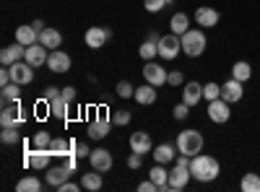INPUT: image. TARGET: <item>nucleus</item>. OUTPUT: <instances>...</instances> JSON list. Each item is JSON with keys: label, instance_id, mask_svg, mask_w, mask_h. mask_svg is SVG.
<instances>
[{"label": "nucleus", "instance_id": "obj_1", "mask_svg": "<svg viewBox=\"0 0 260 192\" xmlns=\"http://www.w3.org/2000/svg\"><path fill=\"white\" fill-rule=\"evenodd\" d=\"M190 174H192V179H198V182H213L216 177L221 174V166H219V161H216L213 156L198 153V156L190 159Z\"/></svg>", "mask_w": 260, "mask_h": 192}, {"label": "nucleus", "instance_id": "obj_2", "mask_svg": "<svg viewBox=\"0 0 260 192\" xmlns=\"http://www.w3.org/2000/svg\"><path fill=\"white\" fill-rule=\"evenodd\" d=\"M203 133H198V130H182L180 135H177V151L180 153H185V156H198V153H203Z\"/></svg>", "mask_w": 260, "mask_h": 192}, {"label": "nucleus", "instance_id": "obj_3", "mask_svg": "<svg viewBox=\"0 0 260 192\" xmlns=\"http://www.w3.org/2000/svg\"><path fill=\"white\" fill-rule=\"evenodd\" d=\"M180 39H182V52L187 57H201L206 52V47H208V39H206V34L201 29H187Z\"/></svg>", "mask_w": 260, "mask_h": 192}, {"label": "nucleus", "instance_id": "obj_4", "mask_svg": "<svg viewBox=\"0 0 260 192\" xmlns=\"http://www.w3.org/2000/svg\"><path fill=\"white\" fill-rule=\"evenodd\" d=\"M24 166L37 169V172H47L52 166V151L50 148H29V151H24Z\"/></svg>", "mask_w": 260, "mask_h": 192}, {"label": "nucleus", "instance_id": "obj_5", "mask_svg": "<svg viewBox=\"0 0 260 192\" xmlns=\"http://www.w3.org/2000/svg\"><path fill=\"white\" fill-rule=\"evenodd\" d=\"M180 52H182V39L177 34L169 31V34H164L159 39V57L161 60H175Z\"/></svg>", "mask_w": 260, "mask_h": 192}, {"label": "nucleus", "instance_id": "obj_6", "mask_svg": "<svg viewBox=\"0 0 260 192\" xmlns=\"http://www.w3.org/2000/svg\"><path fill=\"white\" fill-rule=\"evenodd\" d=\"M8 68H11V81L13 83L29 86V83L34 81V65H29L26 60H18V62H13V65H8Z\"/></svg>", "mask_w": 260, "mask_h": 192}, {"label": "nucleus", "instance_id": "obj_7", "mask_svg": "<svg viewBox=\"0 0 260 192\" xmlns=\"http://www.w3.org/2000/svg\"><path fill=\"white\" fill-rule=\"evenodd\" d=\"M110 36H112V31L107 26H91V29H86L83 42H86V47H89V50H102Z\"/></svg>", "mask_w": 260, "mask_h": 192}, {"label": "nucleus", "instance_id": "obj_8", "mask_svg": "<svg viewBox=\"0 0 260 192\" xmlns=\"http://www.w3.org/2000/svg\"><path fill=\"white\" fill-rule=\"evenodd\" d=\"M208 117H211V122H216V125H224V122H229V117H232V109H229V101L226 99H213V101H208Z\"/></svg>", "mask_w": 260, "mask_h": 192}, {"label": "nucleus", "instance_id": "obj_9", "mask_svg": "<svg viewBox=\"0 0 260 192\" xmlns=\"http://www.w3.org/2000/svg\"><path fill=\"white\" fill-rule=\"evenodd\" d=\"M190 179H192V174H190V166L175 164V169L169 172V189L180 192V189H185V187L190 184Z\"/></svg>", "mask_w": 260, "mask_h": 192}, {"label": "nucleus", "instance_id": "obj_10", "mask_svg": "<svg viewBox=\"0 0 260 192\" xmlns=\"http://www.w3.org/2000/svg\"><path fill=\"white\" fill-rule=\"evenodd\" d=\"M47 68H50V73H57V75L68 73L71 70V55L62 50H52L47 57Z\"/></svg>", "mask_w": 260, "mask_h": 192}, {"label": "nucleus", "instance_id": "obj_11", "mask_svg": "<svg viewBox=\"0 0 260 192\" xmlns=\"http://www.w3.org/2000/svg\"><path fill=\"white\" fill-rule=\"evenodd\" d=\"M167 70L159 65V62H154V60H148L146 62V68H143V78H146V83H151V86H164V83H167Z\"/></svg>", "mask_w": 260, "mask_h": 192}, {"label": "nucleus", "instance_id": "obj_12", "mask_svg": "<svg viewBox=\"0 0 260 192\" xmlns=\"http://www.w3.org/2000/svg\"><path fill=\"white\" fill-rule=\"evenodd\" d=\"M47 57H50V50L42 45V42H34V45H29L26 47V62L29 65H34V68H42V65H47Z\"/></svg>", "mask_w": 260, "mask_h": 192}, {"label": "nucleus", "instance_id": "obj_13", "mask_svg": "<svg viewBox=\"0 0 260 192\" xmlns=\"http://www.w3.org/2000/svg\"><path fill=\"white\" fill-rule=\"evenodd\" d=\"M24 120H26V117L21 114L18 101L3 106V112H0V125H3V127H21V125H24Z\"/></svg>", "mask_w": 260, "mask_h": 192}, {"label": "nucleus", "instance_id": "obj_14", "mask_svg": "<svg viewBox=\"0 0 260 192\" xmlns=\"http://www.w3.org/2000/svg\"><path fill=\"white\" fill-rule=\"evenodd\" d=\"M245 96V83L242 81H237V78H229L224 86H221V99H226L229 104H237V101H242Z\"/></svg>", "mask_w": 260, "mask_h": 192}, {"label": "nucleus", "instance_id": "obj_15", "mask_svg": "<svg viewBox=\"0 0 260 192\" xmlns=\"http://www.w3.org/2000/svg\"><path fill=\"white\" fill-rule=\"evenodd\" d=\"M89 164H91V169H96V172H110L112 169V153L107 151V148H94L91 151V156H89Z\"/></svg>", "mask_w": 260, "mask_h": 192}, {"label": "nucleus", "instance_id": "obj_16", "mask_svg": "<svg viewBox=\"0 0 260 192\" xmlns=\"http://www.w3.org/2000/svg\"><path fill=\"white\" fill-rule=\"evenodd\" d=\"M195 24H198L201 29H211L219 24V11L211 8V6H201L198 11H195Z\"/></svg>", "mask_w": 260, "mask_h": 192}, {"label": "nucleus", "instance_id": "obj_17", "mask_svg": "<svg viewBox=\"0 0 260 192\" xmlns=\"http://www.w3.org/2000/svg\"><path fill=\"white\" fill-rule=\"evenodd\" d=\"M24 57H26V47L21 45V42H16V45H8V47L0 50V62H3V65H13V62L24 60Z\"/></svg>", "mask_w": 260, "mask_h": 192}, {"label": "nucleus", "instance_id": "obj_18", "mask_svg": "<svg viewBox=\"0 0 260 192\" xmlns=\"http://www.w3.org/2000/svg\"><path fill=\"white\" fill-rule=\"evenodd\" d=\"M130 151H136V153H151L154 151V143H151V135L148 133H143V130H138V133H133L130 135Z\"/></svg>", "mask_w": 260, "mask_h": 192}, {"label": "nucleus", "instance_id": "obj_19", "mask_svg": "<svg viewBox=\"0 0 260 192\" xmlns=\"http://www.w3.org/2000/svg\"><path fill=\"white\" fill-rule=\"evenodd\" d=\"M182 101L195 106V104H201L203 101V86L198 81H187L185 86H182Z\"/></svg>", "mask_w": 260, "mask_h": 192}, {"label": "nucleus", "instance_id": "obj_20", "mask_svg": "<svg viewBox=\"0 0 260 192\" xmlns=\"http://www.w3.org/2000/svg\"><path fill=\"white\" fill-rule=\"evenodd\" d=\"M110 127H112V120H104V117H94L89 122V138L91 140H104L110 135Z\"/></svg>", "mask_w": 260, "mask_h": 192}, {"label": "nucleus", "instance_id": "obj_21", "mask_svg": "<svg viewBox=\"0 0 260 192\" xmlns=\"http://www.w3.org/2000/svg\"><path fill=\"white\" fill-rule=\"evenodd\" d=\"M177 153H180L177 145H172V143H159V145L154 148V161L167 166V164H172V161L177 159Z\"/></svg>", "mask_w": 260, "mask_h": 192}, {"label": "nucleus", "instance_id": "obj_22", "mask_svg": "<svg viewBox=\"0 0 260 192\" xmlns=\"http://www.w3.org/2000/svg\"><path fill=\"white\" fill-rule=\"evenodd\" d=\"M71 174H73V172H68V169H65L62 164H57V166H50V169H47L45 182H47L50 187H55V189H57L62 182H68V177H71Z\"/></svg>", "mask_w": 260, "mask_h": 192}, {"label": "nucleus", "instance_id": "obj_23", "mask_svg": "<svg viewBox=\"0 0 260 192\" xmlns=\"http://www.w3.org/2000/svg\"><path fill=\"white\" fill-rule=\"evenodd\" d=\"M50 151H52V156L65 159L68 153H76V140H68V138H52Z\"/></svg>", "mask_w": 260, "mask_h": 192}, {"label": "nucleus", "instance_id": "obj_24", "mask_svg": "<svg viewBox=\"0 0 260 192\" xmlns=\"http://www.w3.org/2000/svg\"><path fill=\"white\" fill-rule=\"evenodd\" d=\"M16 42L29 47V45H34V42H39V31L31 24H21V26H16Z\"/></svg>", "mask_w": 260, "mask_h": 192}, {"label": "nucleus", "instance_id": "obj_25", "mask_svg": "<svg viewBox=\"0 0 260 192\" xmlns=\"http://www.w3.org/2000/svg\"><path fill=\"white\" fill-rule=\"evenodd\" d=\"M68 109H71V101L65 99L62 94L55 96V99H50V114L55 120H68Z\"/></svg>", "mask_w": 260, "mask_h": 192}, {"label": "nucleus", "instance_id": "obj_26", "mask_svg": "<svg viewBox=\"0 0 260 192\" xmlns=\"http://www.w3.org/2000/svg\"><path fill=\"white\" fill-rule=\"evenodd\" d=\"M39 42L52 52V50H60V45H62V34H60L57 29H45V31H39Z\"/></svg>", "mask_w": 260, "mask_h": 192}, {"label": "nucleus", "instance_id": "obj_27", "mask_svg": "<svg viewBox=\"0 0 260 192\" xmlns=\"http://www.w3.org/2000/svg\"><path fill=\"white\" fill-rule=\"evenodd\" d=\"M102 184H104V179H102V172H96V169H91V172H86L81 177V187L89 189V192H99Z\"/></svg>", "mask_w": 260, "mask_h": 192}, {"label": "nucleus", "instance_id": "obj_28", "mask_svg": "<svg viewBox=\"0 0 260 192\" xmlns=\"http://www.w3.org/2000/svg\"><path fill=\"white\" fill-rule=\"evenodd\" d=\"M148 179L154 182L159 189H169V172L164 169V164H156L154 169L148 172Z\"/></svg>", "mask_w": 260, "mask_h": 192}, {"label": "nucleus", "instance_id": "obj_29", "mask_svg": "<svg viewBox=\"0 0 260 192\" xmlns=\"http://www.w3.org/2000/svg\"><path fill=\"white\" fill-rule=\"evenodd\" d=\"M169 29H172V34H177V36H182L187 29H190V16L187 13H175V16H172L169 18Z\"/></svg>", "mask_w": 260, "mask_h": 192}, {"label": "nucleus", "instance_id": "obj_30", "mask_svg": "<svg viewBox=\"0 0 260 192\" xmlns=\"http://www.w3.org/2000/svg\"><path fill=\"white\" fill-rule=\"evenodd\" d=\"M138 104L148 106V104H154L156 101V86H151V83H143V86L136 89V96H133Z\"/></svg>", "mask_w": 260, "mask_h": 192}, {"label": "nucleus", "instance_id": "obj_31", "mask_svg": "<svg viewBox=\"0 0 260 192\" xmlns=\"http://www.w3.org/2000/svg\"><path fill=\"white\" fill-rule=\"evenodd\" d=\"M0 99H3V106H8V104H16L18 99H21V83H8V86H3L0 89Z\"/></svg>", "mask_w": 260, "mask_h": 192}, {"label": "nucleus", "instance_id": "obj_32", "mask_svg": "<svg viewBox=\"0 0 260 192\" xmlns=\"http://www.w3.org/2000/svg\"><path fill=\"white\" fill-rule=\"evenodd\" d=\"M232 78L247 83L252 78V65H250V62H245V60H237L234 65H232Z\"/></svg>", "mask_w": 260, "mask_h": 192}, {"label": "nucleus", "instance_id": "obj_33", "mask_svg": "<svg viewBox=\"0 0 260 192\" xmlns=\"http://www.w3.org/2000/svg\"><path fill=\"white\" fill-rule=\"evenodd\" d=\"M138 55L148 62V60H154V57H159V42H154V39H146V42H141V50H138Z\"/></svg>", "mask_w": 260, "mask_h": 192}, {"label": "nucleus", "instance_id": "obj_34", "mask_svg": "<svg viewBox=\"0 0 260 192\" xmlns=\"http://www.w3.org/2000/svg\"><path fill=\"white\" fill-rule=\"evenodd\" d=\"M240 187H242V192H260V174H255V172H247V174L242 177Z\"/></svg>", "mask_w": 260, "mask_h": 192}, {"label": "nucleus", "instance_id": "obj_35", "mask_svg": "<svg viewBox=\"0 0 260 192\" xmlns=\"http://www.w3.org/2000/svg\"><path fill=\"white\" fill-rule=\"evenodd\" d=\"M16 189L18 192H39L42 189V182L37 177H24V179L16 182Z\"/></svg>", "mask_w": 260, "mask_h": 192}, {"label": "nucleus", "instance_id": "obj_36", "mask_svg": "<svg viewBox=\"0 0 260 192\" xmlns=\"http://www.w3.org/2000/svg\"><path fill=\"white\" fill-rule=\"evenodd\" d=\"M221 96V86L216 81H208L206 86H203V99L206 101H213V99H219Z\"/></svg>", "mask_w": 260, "mask_h": 192}, {"label": "nucleus", "instance_id": "obj_37", "mask_svg": "<svg viewBox=\"0 0 260 192\" xmlns=\"http://www.w3.org/2000/svg\"><path fill=\"white\" fill-rule=\"evenodd\" d=\"M115 91H117L120 99H133V96H136V86H133L130 81H120Z\"/></svg>", "mask_w": 260, "mask_h": 192}, {"label": "nucleus", "instance_id": "obj_38", "mask_svg": "<svg viewBox=\"0 0 260 192\" xmlns=\"http://www.w3.org/2000/svg\"><path fill=\"white\" fill-rule=\"evenodd\" d=\"M0 140H3L6 145L18 143V140H21V135H18V127H3V133H0Z\"/></svg>", "mask_w": 260, "mask_h": 192}, {"label": "nucleus", "instance_id": "obj_39", "mask_svg": "<svg viewBox=\"0 0 260 192\" xmlns=\"http://www.w3.org/2000/svg\"><path fill=\"white\" fill-rule=\"evenodd\" d=\"M31 140H34V148H50L52 135H50L47 130H39V133H34V135H31Z\"/></svg>", "mask_w": 260, "mask_h": 192}, {"label": "nucleus", "instance_id": "obj_40", "mask_svg": "<svg viewBox=\"0 0 260 192\" xmlns=\"http://www.w3.org/2000/svg\"><path fill=\"white\" fill-rule=\"evenodd\" d=\"M164 6H169V0H143V8L148 13H159L164 11Z\"/></svg>", "mask_w": 260, "mask_h": 192}, {"label": "nucleus", "instance_id": "obj_41", "mask_svg": "<svg viewBox=\"0 0 260 192\" xmlns=\"http://www.w3.org/2000/svg\"><path fill=\"white\" fill-rule=\"evenodd\" d=\"M167 83H169V86H185V73L182 70H169Z\"/></svg>", "mask_w": 260, "mask_h": 192}, {"label": "nucleus", "instance_id": "obj_42", "mask_svg": "<svg viewBox=\"0 0 260 192\" xmlns=\"http://www.w3.org/2000/svg\"><path fill=\"white\" fill-rule=\"evenodd\" d=\"M127 122H130V112H127V109H115V112H112V125H120V127H122V125H127Z\"/></svg>", "mask_w": 260, "mask_h": 192}, {"label": "nucleus", "instance_id": "obj_43", "mask_svg": "<svg viewBox=\"0 0 260 192\" xmlns=\"http://www.w3.org/2000/svg\"><path fill=\"white\" fill-rule=\"evenodd\" d=\"M172 114H175V120H187V117H190V104L180 101L175 109H172Z\"/></svg>", "mask_w": 260, "mask_h": 192}, {"label": "nucleus", "instance_id": "obj_44", "mask_svg": "<svg viewBox=\"0 0 260 192\" xmlns=\"http://www.w3.org/2000/svg\"><path fill=\"white\" fill-rule=\"evenodd\" d=\"M141 166H143V153H136L133 151V153L127 156V169H141Z\"/></svg>", "mask_w": 260, "mask_h": 192}, {"label": "nucleus", "instance_id": "obj_45", "mask_svg": "<svg viewBox=\"0 0 260 192\" xmlns=\"http://www.w3.org/2000/svg\"><path fill=\"white\" fill-rule=\"evenodd\" d=\"M76 156H78V159H89V156H91L89 143H76Z\"/></svg>", "mask_w": 260, "mask_h": 192}, {"label": "nucleus", "instance_id": "obj_46", "mask_svg": "<svg viewBox=\"0 0 260 192\" xmlns=\"http://www.w3.org/2000/svg\"><path fill=\"white\" fill-rule=\"evenodd\" d=\"M8 83H11V68H8V65H3V70H0V89L8 86Z\"/></svg>", "mask_w": 260, "mask_h": 192}, {"label": "nucleus", "instance_id": "obj_47", "mask_svg": "<svg viewBox=\"0 0 260 192\" xmlns=\"http://www.w3.org/2000/svg\"><path fill=\"white\" fill-rule=\"evenodd\" d=\"M138 192H159V187L151 182V179H146V182H141L138 184Z\"/></svg>", "mask_w": 260, "mask_h": 192}, {"label": "nucleus", "instance_id": "obj_48", "mask_svg": "<svg viewBox=\"0 0 260 192\" xmlns=\"http://www.w3.org/2000/svg\"><path fill=\"white\" fill-rule=\"evenodd\" d=\"M62 96H65V99H68V101L73 104V101H76V96H78L76 86H65V89H62Z\"/></svg>", "mask_w": 260, "mask_h": 192}, {"label": "nucleus", "instance_id": "obj_49", "mask_svg": "<svg viewBox=\"0 0 260 192\" xmlns=\"http://www.w3.org/2000/svg\"><path fill=\"white\" fill-rule=\"evenodd\" d=\"M81 184H76V182H62L60 187H57V192H76Z\"/></svg>", "mask_w": 260, "mask_h": 192}, {"label": "nucleus", "instance_id": "obj_50", "mask_svg": "<svg viewBox=\"0 0 260 192\" xmlns=\"http://www.w3.org/2000/svg\"><path fill=\"white\" fill-rule=\"evenodd\" d=\"M60 94H62V89H55V86H47V89H45V99H47V101L55 99V96H60Z\"/></svg>", "mask_w": 260, "mask_h": 192}, {"label": "nucleus", "instance_id": "obj_51", "mask_svg": "<svg viewBox=\"0 0 260 192\" xmlns=\"http://www.w3.org/2000/svg\"><path fill=\"white\" fill-rule=\"evenodd\" d=\"M31 26H34L37 31H45V29H47V26H45V21H42V18H37V21H34V24H31Z\"/></svg>", "mask_w": 260, "mask_h": 192}]
</instances>
